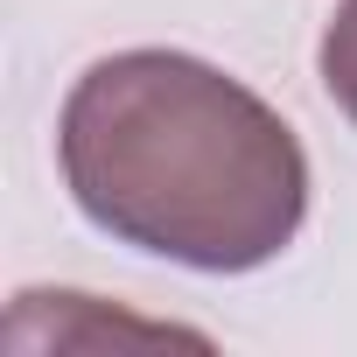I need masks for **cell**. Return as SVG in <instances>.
<instances>
[{
    "label": "cell",
    "mask_w": 357,
    "mask_h": 357,
    "mask_svg": "<svg viewBox=\"0 0 357 357\" xmlns=\"http://www.w3.org/2000/svg\"><path fill=\"white\" fill-rule=\"evenodd\" d=\"M56 161L70 204L105 238L197 273H252L308 218L294 126L183 50L98 56L63 98Z\"/></svg>",
    "instance_id": "obj_1"
},
{
    "label": "cell",
    "mask_w": 357,
    "mask_h": 357,
    "mask_svg": "<svg viewBox=\"0 0 357 357\" xmlns=\"http://www.w3.org/2000/svg\"><path fill=\"white\" fill-rule=\"evenodd\" d=\"M315 63H322V91H329V105L357 126V0H343V8L329 15Z\"/></svg>",
    "instance_id": "obj_2"
}]
</instances>
